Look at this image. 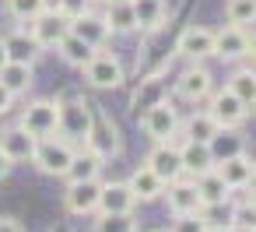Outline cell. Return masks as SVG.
<instances>
[{
	"instance_id": "1",
	"label": "cell",
	"mask_w": 256,
	"mask_h": 232,
	"mask_svg": "<svg viewBox=\"0 0 256 232\" xmlns=\"http://www.w3.org/2000/svg\"><path fill=\"white\" fill-rule=\"evenodd\" d=\"M56 113H60L56 134L64 141H70L74 148H84L92 120H95V102H88L84 95H64V99H56Z\"/></svg>"
},
{
	"instance_id": "2",
	"label": "cell",
	"mask_w": 256,
	"mask_h": 232,
	"mask_svg": "<svg viewBox=\"0 0 256 232\" xmlns=\"http://www.w3.org/2000/svg\"><path fill=\"white\" fill-rule=\"evenodd\" d=\"M74 144L70 141H64L60 134H53V137H42V141H36V151H32V165L42 172V176H67V169H70V158H74Z\"/></svg>"
},
{
	"instance_id": "3",
	"label": "cell",
	"mask_w": 256,
	"mask_h": 232,
	"mask_svg": "<svg viewBox=\"0 0 256 232\" xmlns=\"http://www.w3.org/2000/svg\"><path fill=\"white\" fill-rule=\"evenodd\" d=\"M81 74H84V81H88L92 88H98V92H112V88H120V85L126 81L123 64H120L112 53H106V50H95V53L88 57V64L81 67Z\"/></svg>"
},
{
	"instance_id": "4",
	"label": "cell",
	"mask_w": 256,
	"mask_h": 232,
	"mask_svg": "<svg viewBox=\"0 0 256 232\" xmlns=\"http://www.w3.org/2000/svg\"><path fill=\"white\" fill-rule=\"evenodd\" d=\"M179 113H176V106L168 102V99H162V102H154V106H148L144 113H140V130L154 141V144H165V141H176V134H179Z\"/></svg>"
},
{
	"instance_id": "5",
	"label": "cell",
	"mask_w": 256,
	"mask_h": 232,
	"mask_svg": "<svg viewBox=\"0 0 256 232\" xmlns=\"http://www.w3.org/2000/svg\"><path fill=\"white\" fill-rule=\"evenodd\" d=\"M84 148H92L95 155H102L106 162L116 158L123 151V134H120V123L106 113V109H95V120H92V130H88V141Z\"/></svg>"
},
{
	"instance_id": "6",
	"label": "cell",
	"mask_w": 256,
	"mask_h": 232,
	"mask_svg": "<svg viewBox=\"0 0 256 232\" xmlns=\"http://www.w3.org/2000/svg\"><path fill=\"white\" fill-rule=\"evenodd\" d=\"M56 123H60L56 99H32V102L22 109V120H18V127H25L36 141L53 137V134H56Z\"/></svg>"
},
{
	"instance_id": "7",
	"label": "cell",
	"mask_w": 256,
	"mask_h": 232,
	"mask_svg": "<svg viewBox=\"0 0 256 232\" xmlns=\"http://www.w3.org/2000/svg\"><path fill=\"white\" fill-rule=\"evenodd\" d=\"M25 29L32 32V39L39 43V50H56V43L70 32V18L60 15L56 8H46V11H42L39 18H32Z\"/></svg>"
},
{
	"instance_id": "8",
	"label": "cell",
	"mask_w": 256,
	"mask_h": 232,
	"mask_svg": "<svg viewBox=\"0 0 256 232\" xmlns=\"http://www.w3.org/2000/svg\"><path fill=\"white\" fill-rule=\"evenodd\" d=\"M176 53L190 64H204L214 57V32L207 25H186L176 39Z\"/></svg>"
},
{
	"instance_id": "9",
	"label": "cell",
	"mask_w": 256,
	"mask_h": 232,
	"mask_svg": "<svg viewBox=\"0 0 256 232\" xmlns=\"http://www.w3.org/2000/svg\"><path fill=\"white\" fill-rule=\"evenodd\" d=\"M98 193H102V179H74L64 190V207L67 214H95L98 211Z\"/></svg>"
},
{
	"instance_id": "10",
	"label": "cell",
	"mask_w": 256,
	"mask_h": 232,
	"mask_svg": "<svg viewBox=\"0 0 256 232\" xmlns=\"http://www.w3.org/2000/svg\"><path fill=\"white\" fill-rule=\"evenodd\" d=\"M207 113L214 116V123L218 127H242L246 123V116H249V106L238 99V95H232L228 88H221V92H210L207 95Z\"/></svg>"
},
{
	"instance_id": "11",
	"label": "cell",
	"mask_w": 256,
	"mask_h": 232,
	"mask_svg": "<svg viewBox=\"0 0 256 232\" xmlns=\"http://www.w3.org/2000/svg\"><path fill=\"white\" fill-rule=\"evenodd\" d=\"M210 92H214V78H210V71L204 64H190L176 78V95L186 99V102H204Z\"/></svg>"
},
{
	"instance_id": "12",
	"label": "cell",
	"mask_w": 256,
	"mask_h": 232,
	"mask_svg": "<svg viewBox=\"0 0 256 232\" xmlns=\"http://www.w3.org/2000/svg\"><path fill=\"white\" fill-rule=\"evenodd\" d=\"M165 204L172 214H196L200 211V193H196V183L190 176H179L172 183H165Z\"/></svg>"
},
{
	"instance_id": "13",
	"label": "cell",
	"mask_w": 256,
	"mask_h": 232,
	"mask_svg": "<svg viewBox=\"0 0 256 232\" xmlns=\"http://www.w3.org/2000/svg\"><path fill=\"white\" fill-rule=\"evenodd\" d=\"M214 172L224 179L228 190H246V186L252 183V176H256V162L242 151V155H232V158L214 162Z\"/></svg>"
},
{
	"instance_id": "14",
	"label": "cell",
	"mask_w": 256,
	"mask_h": 232,
	"mask_svg": "<svg viewBox=\"0 0 256 232\" xmlns=\"http://www.w3.org/2000/svg\"><path fill=\"white\" fill-rule=\"evenodd\" d=\"M70 32H74L78 39H84L92 50H102V46L109 43V36H112L109 25H106V18H102V11H92V8L81 11V15L70 22Z\"/></svg>"
},
{
	"instance_id": "15",
	"label": "cell",
	"mask_w": 256,
	"mask_h": 232,
	"mask_svg": "<svg viewBox=\"0 0 256 232\" xmlns=\"http://www.w3.org/2000/svg\"><path fill=\"white\" fill-rule=\"evenodd\" d=\"M246 46H249V29H238V25H224L214 32V57L224 60V64H235L246 57Z\"/></svg>"
},
{
	"instance_id": "16",
	"label": "cell",
	"mask_w": 256,
	"mask_h": 232,
	"mask_svg": "<svg viewBox=\"0 0 256 232\" xmlns=\"http://www.w3.org/2000/svg\"><path fill=\"white\" fill-rule=\"evenodd\" d=\"M144 165H148L151 172H158V176H162L165 183H172V179H179V176H182V158H179V144H176V141H165V144H154Z\"/></svg>"
},
{
	"instance_id": "17",
	"label": "cell",
	"mask_w": 256,
	"mask_h": 232,
	"mask_svg": "<svg viewBox=\"0 0 256 232\" xmlns=\"http://www.w3.org/2000/svg\"><path fill=\"white\" fill-rule=\"evenodd\" d=\"M134 207H137V197H134L126 179L102 183V193H98V211L102 214H120V211H134Z\"/></svg>"
},
{
	"instance_id": "18",
	"label": "cell",
	"mask_w": 256,
	"mask_h": 232,
	"mask_svg": "<svg viewBox=\"0 0 256 232\" xmlns=\"http://www.w3.org/2000/svg\"><path fill=\"white\" fill-rule=\"evenodd\" d=\"M0 151H4L14 165L22 162H32V151H36V137L25 130V127H8V130H0Z\"/></svg>"
},
{
	"instance_id": "19",
	"label": "cell",
	"mask_w": 256,
	"mask_h": 232,
	"mask_svg": "<svg viewBox=\"0 0 256 232\" xmlns=\"http://www.w3.org/2000/svg\"><path fill=\"white\" fill-rule=\"evenodd\" d=\"M137 32H162L168 22V4L165 0H130Z\"/></svg>"
},
{
	"instance_id": "20",
	"label": "cell",
	"mask_w": 256,
	"mask_h": 232,
	"mask_svg": "<svg viewBox=\"0 0 256 232\" xmlns=\"http://www.w3.org/2000/svg\"><path fill=\"white\" fill-rule=\"evenodd\" d=\"M4 53H8V60H18V64H36L39 60V43L32 39V32L25 29V25H18L14 32H8L4 36Z\"/></svg>"
},
{
	"instance_id": "21",
	"label": "cell",
	"mask_w": 256,
	"mask_h": 232,
	"mask_svg": "<svg viewBox=\"0 0 256 232\" xmlns=\"http://www.w3.org/2000/svg\"><path fill=\"white\" fill-rule=\"evenodd\" d=\"M130 190H134V197H137V204H151V200H162V193H165V179L158 176V172H151L148 165H137L134 172H130Z\"/></svg>"
},
{
	"instance_id": "22",
	"label": "cell",
	"mask_w": 256,
	"mask_h": 232,
	"mask_svg": "<svg viewBox=\"0 0 256 232\" xmlns=\"http://www.w3.org/2000/svg\"><path fill=\"white\" fill-rule=\"evenodd\" d=\"M36 81V64H18V60H4L0 64V85H4L14 99L25 95Z\"/></svg>"
},
{
	"instance_id": "23",
	"label": "cell",
	"mask_w": 256,
	"mask_h": 232,
	"mask_svg": "<svg viewBox=\"0 0 256 232\" xmlns=\"http://www.w3.org/2000/svg\"><path fill=\"white\" fill-rule=\"evenodd\" d=\"M207 148H210V158H214V162L232 158V155H242V151H246V134H242L238 127H218L214 137L207 141Z\"/></svg>"
},
{
	"instance_id": "24",
	"label": "cell",
	"mask_w": 256,
	"mask_h": 232,
	"mask_svg": "<svg viewBox=\"0 0 256 232\" xmlns=\"http://www.w3.org/2000/svg\"><path fill=\"white\" fill-rule=\"evenodd\" d=\"M179 158H182V176H190V179H196L207 169H214L210 148L207 144H196V141H182L179 144Z\"/></svg>"
},
{
	"instance_id": "25",
	"label": "cell",
	"mask_w": 256,
	"mask_h": 232,
	"mask_svg": "<svg viewBox=\"0 0 256 232\" xmlns=\"http://www.w3.org/2000/svg\"><path fill=\"white\" fill-rule=\"evenodd\" d=\"M102 165H106L102 155H95L92 148H78L64 179H67V183H74V179H98V176H102Z\"/></svg>"
},
{
	"instance_id": "26",
	"label": "cell",
	"mask_w": 256,
	"mask_h": 232,
	"mask_svg": "<svg viewBox=\"0 0 256 232\" xmlns=\"http://www.w3.org/2000/svg\"><path fill=\"white\" fill-rule=\"evenodd\" d=\"M193 183H196V193H200V207H204V204H221V200L232 197V190L224 186V179H221L214 169H207V172L196 176Z\"/></svg>"
},
{
	"instance_id": "27",
	"label": "cell",
	"mask_w": 256,
	"mask_h": 232,
	"mask_svg": "<svg viewBox=\"0 0 256 232\" xmlns=\"http://www.w3.org/2000/svg\"><path fill=\"white\" fill-rule=\"evenodd\" d=\"M56 53H60V60H64V64H70V67H84V64H88V57H92L95 50H92L84 39H78L74 32H67V36L56 43Z\"/></svg>"
},
{
	"instance_id": "28",
	"label": "cell",
	"mask_w": 256,
	"mask_h": 232,
	"mask_svg": "<svg viewBox=\"0 0 256 232\" xmlns=\"http://www.w3.org/2000/svg\"><path fill=\"white\" fill-rule=\"evenodd\" d=\"M214 130H218V123H214V116L207 109L204 113H193L186 123H179V134H186V141H196V144H207L214 137Z\"/></svg>"
},
{
	"instance_id": "29",
	"label": "cell",
	"mask_w": 256,
	"mask_h": 232,
	"mask_svg": "<svg viewBox=\"0 0 256 232\" xmlns=\"http://www.w3.org/2000/svg\"><path fill=\"white\" fill-rule=\"evenodd\" d=\"M102 18H106V25H109V32H112V36L137 32V22H134V8H130V0H126V4H109V8L102 11Z\"/></svg>"
},
{
	"instance_id": "30",
	"label": "cell",
	"mask_w": 256,
	"mask_h": 232,
	"mask_svg": "<svg viewBox=\"0 0 256 232\" xmlns=\"http://www.w3.org/2000/svg\"><path fill=\"white\" fill-rule=\"evenodd\" d=\"M228 92L238 95V99L249 106V102L256 99V71H252V67H238V71L228 78Z\"/></svg>"
},
{
	"instance_id": "31",
	"label": "cell",
	"mask_w": 256,
	"mask_h": 232,
	"mask_svg": "<svg viewBox=\"0 0 256 232\" xmlns=\"http://www.w3.org/2000/svg\"><path fill=\"white\" fill-rule=\"evenodd\" d=\"M224 15H228V25L252 29V25H256V0H228V4H224Z\"/></svg>"
},
{
	"instance_id": "32",
	"label": "cell",
	"mask_w": 256,
	"mask_h": 232,
	"mask_svg": "<svg viewBox=\"0 0 256 232\" xmlns=\"http://www.w3.org/2000/svg\"><path fill=\"white\" fill-rule=\"evenodd\" d=\"M95 232H137V218L134 211H120V214H102L95 211Z\"/></svg>"
},
{
	"instance_id": "33",
	"label": "cell",
	"mask_w": 256,
	"mask_h": 232,
	"mask_svg": "<svg viewBox=\"0 0 256 232\" xmlns=\"http://www.w3.org/2000/svg\"><path fill=\"white\" fill-rule=\"evenodd\" d=\"M46 8H50V0H8V15H11L18 25H28V22L39 18Z\"/></svg>"
},
{
	"instance_id": "34",
	"label": "cell",
	"mask_w": 256,
	"mask_h": 232,
	"mask_svg": "<svg viewBox=\"0 0 256 232\" xmlns=\"http://www.w3.org/2000/svg\"><path fill=\"white\" fill-rule=\"evenodd\" d=\"M162 99H165V95H162V78L154 74V78H144V81H140V88H137V95H134L130 106H134L137 113H144L148 106H154V102H162Z\"/></svg>"
},
{
	"instance_id": "35",
	"label": "cell",
	"mask_w": 256,
	"mask_h": 232,
	"mask_svg": "<svg viewBox=\"0 0 256 232\" xmlns=\"http://www.w3.org/2000/svg\"><path fill=\"white\" fill-rule=\"evenodd\" d=\"M232 228L235 232H252L256 228V204H238V207H232Z\"/></svg>"
},
{
	"instance_id": "36",
	"label": "cell",
	"mask_w": 256,
	"mask_h": 232,
	"mask_svg": "<svg viewBox=\"0 0 256 232\" xmlns=\"http://www.w3.org/2000/svg\"><path fill=\"white\" fill-rule=\"evenodd\" d=\"M168 232H207V225H204L200 211L196 214H176V221H172Z\"/></svg>"
},
{
	"instance_id": "37",
	"label": "cell",
	"mask_w": 256,
	"mask_h": 232,
	"mask_svg": "<svg viewBox=\"0 0 256 232\" xmlns=\"http://www.w3.org/2000/svg\"><path fill=\"white\" fill-rule=\"evenodd\" d=\"M53 8H56L60 15H67V18L74 22V18H78L81 11H88V0H56V4H53Z\"/></svg>"
},
{
	"instance_id": "38",
	"label": "cell",
	"mask_w": 256,
	"mask_h": 232,
	"mask_svg": "<svg viewBox=\"0 0 256 232\" xmlns=\"http://www.w3.org/2000/svg\"><path fill=\"white\" fill-rule=\"evenodd\" d=\"M0 232H25L18 218H8V214H0Z\"/></svg>"
},
{
	"instance_id": "39",
	"label": "cell",
	"mask_w": 256,
	"mask_h": 232,
	"mask_svg": "<svg viewBox=\"0 0 256 232\" xmlns=\"http://www.w3.org/2000/svg\"><path fill=\"white\" fill-rule=\"evenodd\" d=\"M11 106H14V95H11L4 85H0V116H4V113H11Z\"/></svg>"
},
{
	"instance_id": "40",
	"label": "cell",
	"mask_w": 256,
	"mask_h": 232,
	"mask_svg": "<svg viewBox=\"0 0 256 232\" xmlns=\"http://www.w3.org/2000/svg\"><path fill=\"white\" fill-rule=\"evenodd\" d=\"M11 169H14V162H11L4 151H0V179H8V176H11Z\"/></svg>"
},
{
	"instance_id": "41",
	"label": "cell",
	"mask_w": 256,
	"mask_h": 232,
	"mask_svg": "<svg viewBox=\"0 0 256 232\" xmlns=\"http://www.w3.org/2000/svg\"><path fill=\"white\" fill-rule=\"evenodd\" d=\"M246 57H249V60H256V29L249 32V46H246Z\"/></svg>"
},
{
	"instance_id": "42",
	"label": "cell",
	"mask_w": 256,
	"mask_h": 232,
	"mask_svg": "<svg viewBox=\"0 0 256 232\" xmlns=\"http://www.w3.org/2000/svg\"><path fill=\"white\" fill-rule=\"evenodd\" d=\"M8 60V53H4V36H0V64H4Z\"/></svg>"
},
{
	"instance_id": "43",
	"label": "cell",
	"mask_w": 256,
	"mask_h": 232,
	"mask_svg": "<svg viewBox=\"0 0 256 232\" xmlns=\"http://www.w3.org/2000/svg\"><path fill=\"white\" fill-rule=\"evenodd\" d=\"M102 8H109V4H126V0H98Z\"/></svg>"
},
{
	"instance_id": "44",
	"label": "cell",
	"mask_w": 256,
	"mask_h": 232,
	"mask_svg": "<svg viewBox=\"0 0 256 232\" xmlns=\"http://www.w3.org/2000/svg\"><path fill=\"white\" fill-rule=\"evenodd\" d=\"M207 232H235L232 225H221V228H207Z\"/></svg>"
},
{
	"instance_id": "45",
	"label": "cell",
	"mask_w": 256,
	"mask_h": 232,
	"mask_svg": "<svg viewBox=\"0 0 256 232\" xmlns=\"http://www.w3.org/2000/svg\"><path fill=\"white\" fill-rule=\"evenodd\" d=\"M252 186V193H249V204H256V183H249Z\"/></svg>"
},
{
	"instance_id": "46",
	"label": "cell",
	"mask_w": 256,
	"mask_h": 232,
	"mask_svg": "<svg viewBox=\"0 0 256 232\" xmlns=\"http://www.w3.org/2000/svg\"><path fill=\"white\" fill-rule=\"evenodd\" d=\"M249 113H256V99H252V102H249Z\"/></svg>"
},
{
	"instance_id": "47",
	"label": "cell",
	"mask_w": 256,
	"mask_h": 232,
	"mask_svg": "<svg viewBox=\"0 0 256 232\" xmlns=\"http://www.w3.org/2000/svg\"><path fill=\"white\" fill-rule=\"evenodd\" d=\"M252 232H256V228H252Z\"/></svg>"
},
{
	"instance_id": "48",
	"label": "cell",
	"mask_w": 256,
	"mask_h": 232,
	"mask_svg": "<svg viewBox=\"0 0 256 232\" xmlns=\"http://www.w3.org/2000/svg\"><path fill=\"white\" fill-rule=\"evenodd\" d=\"M158 232H162V228H158Z\"/></svg>"
}]
</instances>
